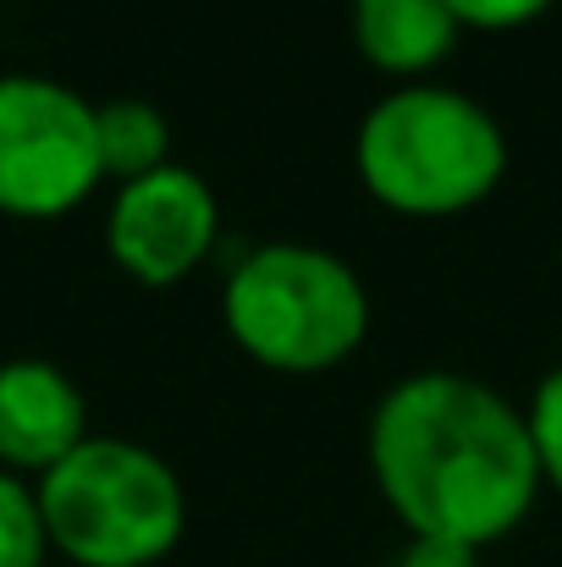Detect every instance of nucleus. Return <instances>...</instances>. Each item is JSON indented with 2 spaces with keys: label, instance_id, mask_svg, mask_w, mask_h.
<instances>
[{
  "label": "nucleus",
  "instance_id": "obj_12",
  "mask_svg": "<svg viewBox=\"0 0 562 567\" xmlns=\"http://www.w3.org/2000/svg\"><path fill=\"white\" fill-rule=\"evenodd\" d=\"M558 0H447V11L458 17V28L469 33H513V28H530L552 11Z\"/></svg>",
  "mask_w": 562,
  "mask_h": 567
},
{
  "label": "nucleus",
  "instance_id": "obj_7",
  "mask_svg": "<svg viewBox=\"0 0 562 567\" xmlns=\"http://www.w3.org/2000/svg\"><path fill=\"white\" fill-rule=\"evenodd\" d=\"M83 441H89V402L61 364L50 359L0 364V468L6 474H50Z\"/></svg>",
  "mask_w": 562,
  "mask_h": 567
},
{
  "label": "nucleus",
  "instance_id": "obj_2",
  "mask_svg": "<svg viewBox=\"0 0 562 567\" xmlns=\"http://www.w3.org/2000/svg\"><path fill=\"white\" fill-rule=\"evenodd\" d=\"M354 166L375 204L413 220H447L502 188L508 133L452 83H402L365 111Z\"/></svg>",
  "mask_w": 562,
  "mask_h": 567
},
{
  "label": "nucleus",
  "instance_id": "obj_13",
  "mask_svg": "<svg viewBox=\"0 0 562 567\" xmlns=\"http://www.w3.org/2000/svg\"><path fill=\"white\" fill-rule=\"evenodd\" d=\"M391 567H480V551H463V546H436V540H408L402 557Z\"/></svg>",
  "mask_w": 562,
  "mask_h": 567
},
{
  "label": "nucleus",
  "instance_id": "obj_9",
  "mask_svg": "<svg viewBox=\"0 0 562 567\" xmlns=\"http://www.w3.org/2000/svg\"><path fill=\"white\" fill-rule=\"evenodd\" d=\"M94 122H100L105 177L133 183V177H150V172L172 166V122L155 100H139V94L105 100V105H94Z\"/></svg>",
  "mask_w": 562,
  "mask_h": 567
},
{
  "label": "nucleus",
  "instance_id": "obj_10",
  "mask_svg": "<svg viewBox=\"0 0 562 567\" xmlns=\"http://www.w3.org/2000/svg\"><path fill=\"white\" fill-rule=\"evenodd\" d=\"M44 551H50V535H44L33 485L0 468V567H44Z\"/></svg>",
  "mask_w": 562,
  "mask_h": 567
},
{
  "label": "nucleus",
  "instance_id": "obj_8",
  "mask_svg": "<svg viewBox=\"0 0 562 567\" xmlns=\"http://www.w3.org/2000/svg\"><path fill=\"white\" fill-rule=\"evenodd\" d=\"M463 28L447 0H354V44L375 72L402 83H430V72L458 50Z\"/></svg>",
  "mask_w": 562,
  "mask_h": 567
},
{
  "label": "nucleus",
  "instance_id": "obj_1",
  "mask_svg": "<svg viewBox=\"0 0 562 567\" xmlns=\"http://www.w3.org/2000/svg\"><path fill=\"white\" fill-rule=\"evenodd\" d=\"M365 457L408 540L463 551L508 540L546 485L524 408L458 370H419L386 385L365 430Z\"/></svg>",
  "mask_w": 562,
  "mask_h": 567
},
{
  "label": "nucleus",
  "instance_id": "obj_3",
  "mask_svg": "<svg viewBox=\"0 0 562 567\" xmlns=\"http://www.w3.org/2000/svg\"><path fill=\"white\" fill-rule=\"evenodd\" d=\"M226 337L270 375H331L370 337L365 276L320 243H259L221 281Z\"/></svg>",
  "mask_w": 562,
  "mask_h": 567
},
{
  "label": "nucleus",
  "instance_id": "obj_6",
  "mask_svg": "<svg viewBox=\"0 0 562 567\" xmlns=\"http://www.w3.org/2000/svg\"><path fill=\"white\" fill-rule=\"evenodd\" d=\"M221 231L215 188L193 166H161L150 177L122 183L105 215V248L139 287H177L187 281Z\"/></svg>",
  "mask_w": 562,
  "mask_h": 567
},
{
  "label": "nucleus",
  "instance_id": "obj_4",
  "mask_svg": "<svg viewBox=\"0 0 562 567\" xmlns=\"http://www.w3.org/2000/svg\"><path fill=\"white\" fill-rule=\"evenodd\" d=\"M50 551L78 567H155L183 546L187 491L144 441L89 435L33 485Z\"/></svg>",
  "mask_w": 562,
  "mask_h": 567
},
{
  "label": "nucleus",
  "instance_id": "obj_11",
  "mask_svg": "<svg viewBox=\"0 0 562 567\" xmlns=\"http://www.w3.org/2000/svg\"><path fill=\"white\" fill-rule=\"evenodd\" d=\"M524 419H530V441H535L541 480H546L552 491H562V364L558 370H546L541 385L530 391Z\"/></svg>",
  "mask_w": 562,
  "mask_h": 567
},
{
  "label": "nucleus",
  "instance_id": "obj_5",
  "mask_svg": "<svg viewBox=\"0 0 562 567\" xmlns=\"http://www.w3.org/2000/svg\"><path fill=\"white\" fill-rule=\"evenodd\" d=\"M100 122L78 89L6 72L0 78V209L17 220H55L100 188Z\"/></svg>",
  "mask_w": 562,
  "mask_h": 567
}]
</instances>
